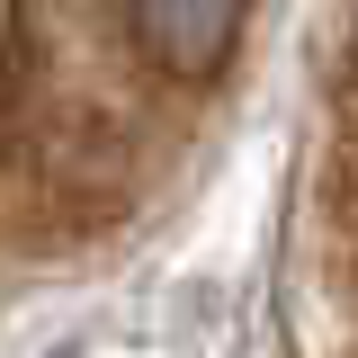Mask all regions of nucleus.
<instances>
[{"label": "nucleus", "mask_w": 358, "mask_h": 358, "mask_svg": "<svg viewBox=\"0 0 358 358\" xmlns=\"http://www.w3.org/2000/svg\"><path fill=\"white\" fill-rule=\"evenodd\" d=\"M18 81H27V0H0V162L18 143Z\"/></svg>", "instance_id": "2"}, {"label": "nucleus", "mask_w": 358, "mask_h": 358, "mask_svg": "<svg viewBox=\"0 0 358 358\" xmlns=\"http://www.w3.org/2000/svg\"><path fill=\"white\" fill-rule=\"evenodd\" d=\"M350 72H358V36H350Z\"/></svg>", "instance_id": "3"}, {"label": "nucleus", "mask_w": 358, "mask_h": 358, "mask_svg": "<svg viewBox=\"0 0 358 358\" xmlns=\"http://www.w3.org/2000/svg\"><path fill=\"white\" fill-rule=\"evenodd\" d=\"M126 36L162 81H215L242 45V0H126Z\"/></svg>", "instance_id": "1"}, {"label": "nucleus", "mask_w": 358, "mask_h": 358, "mask_svg": "<svg viewBox=\"0 0 358 358\" xmlns=\"http://www.w3.org/2000/svg\"><path fill=\"white\" fill-rule=\"evenodd\" d=\"M54 358H81V350H54Z\"/></svg>", "instance_id": "4"}]
</instances>
